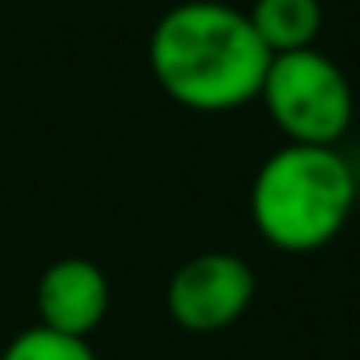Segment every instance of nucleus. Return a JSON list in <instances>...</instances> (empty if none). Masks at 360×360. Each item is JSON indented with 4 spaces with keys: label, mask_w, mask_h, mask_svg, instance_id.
I'll return each mask as SVG.
<instances>
[{
    "label": "nucleus",
    "mask_w": 360,
    "mask_h": 360,
    "mask_svg": "<svg viewBox=\"0 0 360 360\" xmlns=\"http://www.w3.org/2000/svg\"><path fill=\"white\" fill-rule=\"evenodd\" d=\"M148 58L171 101L194 112H229L259 97L271 51L248 12L225 0H186L155 24Z\"/></svg>",
    "instance_id": "obj_1"
},
{
    "label": "nucleus",
    "mask_w": 360,
    "mask_h": 360,
    "mask_svg": "<svg viewBox=\"0 0 360 360\" xmlns=\"http://www.w3.org/2000/svg\"><path fill=\"white\" fill-rule=\"evenodd\" d=\"M356 205V174L337 148L287 143L252 182V221L279 252H318L345 229Z\"/></svg>",
    "instance_id": "obj_2"
},
{
    "label": "nucleus",
    "mask_w": 360,
    "mask_h": 360,
    "mask_svg": "<svg viewBox=\"0 0 360 360\" xmlns=\"http://www.w3.org/2000/svg\"><path fill=\"white\" fill-rule=\"evenodd\" d=\"M259 101L290 143L333 148L352 124L349 78L333 58L314 47L271 55Z\"/></svg>",
    "instance_id": "obj_3"
},
{
    "label": "nucleus",
    "mask_w": 360,
    "mask_h": 360,
    "mask_svg": "<svg viewBox=\"0 0 360 360\" xmlns=\"http://www.w3.org/2000/svg\"><path fill=\"white\" fill-rule=\"evenodd\" d=\"M256 295V275L233 252H202L171 275L167 310L186 333H221L229 329Z\"/></svg>",
    "instance_id": "obj_4"
},
{
    "label": "nucleus",
    "mask_w": 360,
    "mask_h": 360,
    "mask_svg": "<svg viewBox=\"0 0 360 360\" xmlns=\"http://www.w3.org/2000/svg\"><path fill=\"white\" fill-rule=\"evenodd\" d=\"M35 310H39V326L86 341L109 314V279L94 259H55L39 275Z\"/></svg>",
    "instance_id": "obj_5"
},
{
    "label": "nucleus",
    "mask_w": 360,
    "mask_h": 360,
    "mask_svg": "<svg viewBox=\"0 0 360 360\" xmlns=\"http://www.w3.org/2000/svg\"><path fill=\"white\" fill-rule=\"evenodd\" d=\"M248 20L271 55H287L314 47L321 32V0H256Z\"/></svg>",
    "instance_id": "obj_6"
},
{
    "label": "nucleus",
    "mask_w": 360,
    "mask_h": 360,
    "mask_svg": "<svg viewBox=\"0 0 360 360\" xmlns=\"http://www.w3.org/2000/svg\"><path fill=\"white\" fill-rule=\"evenodd\" d=\"M0 360H97V356L82 337H66L47 326H32L20 337H12V345L4 349Z\"/></svg>",
    "instance_id": "obj_7"
}]
</instances>
